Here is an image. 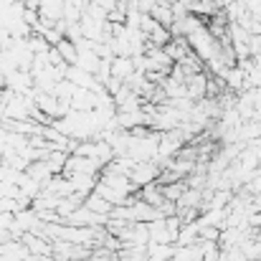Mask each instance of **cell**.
<instances>
[{"label": "cell", "mask_w": 261, "mask_h": 261, "mask_svg": "<svg viewBox=\"0 0 261 261\" xmlns=\"http://www.w3.org/2000/svg\"><path fill=\"white\" fill-rule=\"evenodd\" d=\"M54 48L61 54V59H64L69 66H76V61H79V48H76V43H71L69 38H64V41L56 43Z\"/></svg>", "instance_id": "obj_1"}, {"label": "cell", "mask_w": 261, "mask_h": 261, "mask_svg": "<svg viewBox=\"0 0 261 261\" xmlns=\"http://www.w3.org/2000/svg\"><path fill=\"white\" fill-rule=\"evenodd\" d=\"M31 261H51V259H43V254H41V256H31Z\"/></svg>", "instance_id": "obj_2"}]
</instances>
